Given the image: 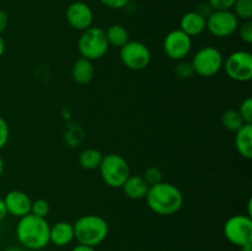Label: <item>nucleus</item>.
Returning a JSON list of instances; mask_svg holds the SVG:
<instances>
[{
    "label": "nucleus",
    "mask_w": 252,
    "mask_h": 251,
    "mask_svg": "<svg viewBox=\"0 0 252 251\" xmlns=\"http://www.w3.org/2000/svg\"><path fill=\"white\" fill-rule=\"evenodd\" d=\"M4 169H5L4 160H2L1 155H0V176H1V175H2V172H4Z\"/></svg>",
    "instance_id": "c9c22d12"
},
{
    "label": "nucleus",
    "mask_w": 252,
    "mask_h": 251,
    "mask_svg": "<svg viewBox=\"0 0 252 251\" xmlns=\"http://www.w3.org/2000/svg\"><path fill=\"white\" fill-rule=\"evenodd\" d=\"M51 211V206H49V202L47 199L38 198L36 201H32L31 203V213L34 214L37 217H41V218H46L49 214Z\"/></svg>",
    "instance_id": "5701e85b"
},
{
    "label": "nucleus",
    "mask_w": 252,
    "mask_h": 251,
    "mask_svg": "<svg viewBox=\"0 0 252 251\" xmlns=\"http://www.w3.org/2000/svg\"><path fill=\"white\" fill-rule=\"evenodd\" d=\"M175 74L181 79H189L191 78V76H193L194 70L191 62L180 61V63L177 64V66L175 68Z\"/></svg>",
    "instance_id": "a878e982"
},
{
    "label": "nucleus",
    "mask_w": 252,
    "mask_h": 251,
    "mask_svg": "<svg viewBox=\"0 0 252 251\" xmlns=\"http://www.w3.org/2000/svg\"><path fill=\"white\" fill-rule=\"evenodd\" d=\"M7 25H9V16L4 10H0V34L6 30Z\"/></svg>",
    "instance_id": "7c9ffc66"
},
{
    "label": "nucleus",
    "mask_w": 252,
    "mask_h": 251,
    "mask_svg": "<svg viewBox=\"0 0 252 251\" xmlns=\"http://www.w3.org/2000/svg\"><path fill=\"white\" fill-rule=\"evenodd\" d=\"M65 17L68 24L78 31H85L93 26L94 11L86 2L75 1L71 2L65 11Z\"/></svg>",
    "instance_id": "f8f14e48"
},
{
    "label": "nucleus",
    "mask_w": 252,
    "mask_h": 251,
    "mask_svg": "<svg viewBox=\"0 0 252 251\" xmlns=\"http://www.w3.org/2000/svg\"><path fill=\"white\" fill-rule=\"evenodd\" d=\"M6 216H7V211H6V207H5L4 199L0 198V221L4 220Z\"/></svg>",
    "instance_id": "473e14b6"
},
{
    "label": "nucleus",
    "mask_w": 252,
    "mask_h": 251,
    "mask_svg": "<svg viewBox=\"0 0 252 251\" xmlns=\"http://www.w3.org/2000/svg\"><path fill=\"white\" fill-rule=\"evenodd\" d=\"M9 138H10L9 125H7L6 120L0 116V149H2V148L7 144Z\"/></svg>",
    "instance_id": "cd10ccee"
},
{
    "label": "nucleus",
    "mask_w": 252,
    "mask_h": 251,
    "mask_svg": "<svg viewBox=\"0 0 252 251\" xmlns=\"http://www.w3.org/2000/svg\"><path fill=\"white\" fill-rule=\"evenodd\" d=\"M251 246H252V243H250V244H246V245L241 246V248H240V251H252Z\"/></svg>",
    "instance_id": "f704fd0d"
},
{
    "label": "nucleus",
    "mask_w": 252,
    "mask_h": 251,
    "mask_svg": "<svg viewBox=\"0 0 252 251\" xmlns=\"http://www.w3.org/2000/svg\"><path fill=\"white\" fill-rule=\"evenodd\" d=\"M5 48H6V46H5V41H4V38L1 37V34H0V58L4 56Z\"/></svg>",
    "instance_id": "72a5a7b5"
},
{
    "label": "nucleus",
    "mask_w": 252,
    "mask_h": 251,
    "mask_svg": "<svg viewBox=\"0 0 252 251\" xmlns=\"http://www.w3.org/2000/svg\"><path fill=\"white\" fill-rule=\"evenodd\" d=\"M121 62L128 69L134 71L143 70L152 62L149 47L140 41H128L120 48Z\"/></svg>",
    "instance_id": "9d476101"
},
{
    "label": "nucleus",
    "mask_w": 252,
    "mask_h": 251,
    "mask_svg": "<svg viewBox=\"0 0 252 251\" xmlns=\"http://www.w3.org/2000/svg\"><path fill=\"white\" fill-rule=\"evenodd\" d=\"M239 37L243 42L245 43L251 44L252 43V21L249 20V21H244L243 24L239 25L238 31Z\"/></svg>",
    "instance_id": "393cba45"
},
{
    "label": "nucleus",
    "mask_w": 252,
    "mask_h": 251,
    "mask_svg": "<svg viewBox=\"0 0 252 251\" xmlns=\"http://www.w3.org/2000/svg\"><path fill=\"white\" fill-rule=\"evenodd\" d=\"M162 48L167 58L172 61H184L192 49V38L180 29L172 30L162 42Z\"/></svg>",
    "instance_id": "9b49d317"
},
{
    "label": "nucleus",
    "mask_w": 252,
    "mask_h": 251,
    "mask_svg": "<svg viewBox=\"0 0 252 251\" xmlns=\"http://www.w3.org/2000/svg\"><path fill=\"white\" fill-rule=\"evenodd\" d=\"M5 251H25V250L21 248H17V246H11V248H7Z\"/></svg>",
    "instance_id": "e433bc0d"
},
{
    "label": "nucleus",
    "mask_w": 252,
    "mask_h": 251,
    "mask_svg": "<svg viewBox=\"0 0 252 251\" xmlns=\"http://www.w3.org/2000/svg\"><path fill=\"white\" fill-rule=\"evenodd\" d=\"M207 2L212 10H231L235 0H208Z\"/></svg>",
    "instance_id": "c85d7f7f"
},
{
    "label": "nucleus",
    "mask_w": 252,
    "mask_h": 251,
    "mask_svg": "<svg viewBox=\"0 0 252 251\" xmlns=\"http://www.w3.org/2000/svg\"><path fill=\"white\" fill-rule=\"evenodd\" d=\"M180 30L189 37H196L207 30V19L197 11H189L181 17Z\"/></svg>",
    "instance_id": "4468645a"
},
{
    "label": "nucleus",
    "mask_w": 252,
    "mask_h": 251,
    "mask_svg": "<svg viewBox=\"0 0 252 251\" xmlns=\"http://www.w3.org/2000/svg\"><path fill=\"white\" fill-rule=\"evenodd\" d=\"M238 111L240 112L245 123H252V98L249 96L239 106Z\"/></svg>",
    "instance_id": "bb28decb"
},
{
    "label": "nucleus",
    "mask_w": 252,
    "mask_h": 251,
    "mask_svg": "<svg viewBox=\"0 0 252 251\" xmlns=\"http://www.w3.org/2000/svg\"><path fill=\"white\" fill-rule=\"evenodd\" d=\"M75 240L74 236V226L73 223L69 221H57L54 225L49 229V243L53 245L66 246Z\"/></svg>",
    "instance_id": "2eb2a0df"
},
{
    "label": "nucleus",
    "mask_w": 252,
    "mask_h": 251,
    "mask_svg": "<svg viewBox=\"0 0 252 251\" xmlns=\"http://www.w3.org/2000/svg\"><path fill=\"white\" fill-rule=\"evenodd\" d=\"M143 179L145 180L148 186H153V185H157L159 184V182L164 181V180H162V171L157 166L148 167L144 171Z\"/></svg>",
    "instance_id": "b1692460"
},
{
    "label": "nucleus",
    "mask_w": 252,
    "mask_h": 251,
    "mask_svg": "<svg viewBox=\"0 0 252 251\" xmlns=\"http://www.w3.org/2000/svg\"><path fill=\"white\" fill-rule=\"evenodd\" d=\"M223 68L226 75L238 83L252 79V54L248 51H236L224 59Z\"/></svg>",
    "instance_id": "6e6552de"
},
{
    "label": "nucleus",
    "mask_w": 252,
    "mask_h": 251,
    "mask_svg": "<svg viewBox=\"0 0 252 251\" xmlns=\"http://www.w3.org/2000/svg\"><path fill=\"white\" fill-rule=\"evenodd\" d=\"M100 176L107 186L112 188H121L130 175V167L127 160L120 154L111 153L103 155L98 166Z\"/></svg>",
    "instance_id": "39448f33"
},
{
    "label": "nucleus",
    "mask_w": 252,
    "mask_h": 251,
    "mask_svg": "<svg viewBox=\"0 0 252 251\" xmlns=\"http://www.w3.org/2000/svg\"><path fill=\"white\" fill-rule=\"evenodd\" d=\"M71 251H96V250H95V248H93V246L78 244V245H75L73 249H71Z\"/></svg>",
    "instance_id": "2f4dec72"
},
{
    "label": "nucleus",
    "mask_w": 252,
    "mask_h": 251,
    "mask_svg": "<svg viewBox=\"0 0 252 251\" xmlns=\"http://www.w3.org/2000/svg\"><path fill=\"white\" fill-rule=\"evenodd\" d=\"M235 147L239 154L246 159L252 157V123H245L235 132Z\"/></svg>",
    "instance_id": "a211bd4d"
},
{
    "label": "nucleus",
    "mask_w": 252,
    "mask_h": 251,
    "mask_svg": "<svg viewBox=\"0 0 252 251\" xmlns=\"http://www.w3.org/2000/svg\"><path fill=\"white\" fill-rule=\"evenodd\" d=\"M144 199L148 207L159 216H172L184 206V194L181 189L166 181L149 186Z\"/></svg>",
    "instance_id": "f257e3e1"
},
{
    "label": "nucleus",
    "mask_w": 252,
    "mask_h": 251,
    "mask_svg": "<svg viewBox=\"0 0 252 251\" xmlns=\"http://www.w3.org/2000/svg\"><path fill=\"white\" fill-rule=\"evenodd\" d=\"M221 125L224 126V128L230 132L235 133L236 130L240 129L245 122H244L243 117H241L240 112L238 110H234V108H229L225 112L221 115Z\"/></svg>",
    "instance_id": "412c9836"
},
{
    "label": "nucleus",
    "mask_w": 252,
    "mask_h": 251,
    "mask_svg": "<svg viewBox=\"0 0 252 251\" xmlns=\"http://www.w3.org/2000/svg\"><path fill=\"white\" fill-rule=\"evenodd\" d=\"M106 37H107V42L110 47H121L125 46L128 41H129V33H128L127 29L120 24H113L108 27L105 31Z\"/></svg>",
    "instance_id": "aec40b11"
},
{
    "label": "nucleus",
    "mask_w": 252,
    "mask_h": 251,
    "mask_svg": "<svg viewBox=\"0 0 252 251\" xmlns=\"http://www.w3.org/2000/svg\"><path fill=\"white\" fill-rule=\"evenodd\" d=\"M110 44L107 42L105 30L91 26L81 32L78 39V51L83 58L89 61H98L107 54Z\"/></svg>",
    "instance_id": "20e7f679"
},
{
    "label": "nucleus",
    "mask_w": 252,
    "mask_h": 251,
    "mask_svg": "<svg viewBox=\"0 0 252 251\" xmlns=\"http://www.w3.org/2000/svg\"><path fill=\"white\" fill-rule=\"evenodd\" d=\"M240 20L233 10H213L207 16V30L218 38H226L238 31Z\"/></svg>",
    "instance_id": "1a4fd4ad"
},
{
    "label": "nucleus",
    "mask_w": 252,
    "mask_h": 251,
    "mask_svg": "<svg viewBox=\"0 0 252 251\" xmlns=\"http://www.w3.org/2000/svg\"><path fill=\"white\" fill-rule=\"evenodd\" d=\"M125 192L126 196L130 199H134V201H139V199H144L145 196L148 193V189L149 186L145 182V180L143 179L142 175H129L126 182L123 184V186L121 187Z\"/></svg>",
    "instance_id": "dca6fc26"
},
{
    "label": "nucleus",
    "mask_w": 252,
    "mask_h": 251,
    "mask_svg": "<svg viewBox=\"0 0 252 251\" xmlns=\"http://www.w3.org/2000/svg\"><path fill=\"white\" fill-rule=\"evenodd\" d=\"M74 236L78 244L96 248L107 239L108 223L97 214H85L73 223Z\"/></svg>",
    "instance_id": "7ed1b4c3"
},
{
    "label": "nucleus",
    "mask_w": 252,
    "mask_h": 251,
    "mask_svg": "<svg viewBox=\"0 0 252 251\" xmlns=\"http://www.w3.org/2000/svg\"><path fill=\"white\" fill-rule=\"evenodd\" d=\"M71 76H73L74 81L80 85H86V84L91 83L95 76V68H94L93 62L83 58V57L76 59L71 66Z\"/></svg>",
    "instance_id": "f3484780"
},
{
    "label": "nucleus",
    "mask_w": 252,
    "mask_h": 251,
    "mask_svg": "<svg viewBox=\"0 0 252 251\" xmlns=\"http://www.w3.org/2000/svg\"><path fill=\"white\" fill-rule=\"evenodd\" d=\"M2 199H4L7 214L21 218V217L31 213L32 199L30 198L26 192L20 191V189H12V191L7 192Z\"/></svg>",
    "instance_id": "ddd939ff"
},
{
    "label": "nucleus",
    "mask_w": 252,
    "mask_h": 251,
    "mask_svg": "<svg viewBox=\"0 0 252 251\" xmlns=\"http://www.w3.org/2000/svg\"><path fill=\"white\" fill-rule=\"evenodd\" d=\"M224 235L233 245L241 248L252 243V219L248 214H235L224 224Z\"/></svg>",
    "instance_id": "0eeeda50"
},
{
    "label": "nucleus",
    "mask_w": 252,
    "mask_h": 251,
    "mask_svg": "<svg viewBox=\"0 0 252 251\" xmlns=\"http://www.w3.org/2000/svg\"><path fill=\"white\" fill-rule=\"evenodd\" d=\"M100 2L108 9L120 10L127 6L129 0H100Z\"/></svg>",
    "instance_id": "c756f323"
},
{
    "label": "nucleus",
    "mask_w": 252,
    "mask_h": 251,
    "mask_svg": "<svg viewBox=\"0 0 252 251\" xmlns=\"http://www.w3.org/2000/svg\"><path fill=\"white\" fill-rule=\"evenodd\" d=\"M234 14L239 20L249 21L252 17V0H235L234 2Z\"/></svg>",
    "instance_id": "4be33fe9"
},
{
    "label": "nucleus",
    "mask_w": 252,
    "mask_h": 251,
    "mask_svg": "<svg viewBox=\"0 0 252 251\" xmlns=\"http://www.w3.org/2000/svg\"><path fill=\"white\" fill-rule=\"evenodd\" d=\"M49 229L51 225L46 218L30 213L19 218L15 233L22 248L41 250L49 244Z\"/></svg>",
    "instance_id": "f03ea898"
},
{
    "label": "nucleus",
    "mask_w": 252,
    "mask_h": 251,
    "mask_svg": "<svg viewBox=\"0 0 252 251\" xmlns=\"http://www.w3.org/2000/svg\"><path fill=\"white\" fill-rule=\"evenodd\" d=\"M223 54L213 46H204L199 48L194 53L191 62L194 74L203 78L217 75L223 69Z\"/></svg>",
    "instance_id": "423d86ee"
},
{
    "label": "nucleus",
    "mask_w": 252,
    "mask_h": 251,
    "mask_svg": "<svg viewBox=\"0 0 252 251\" xmlns=\"http://www.w3.org/2000/svg\"><path fill=\"white\" fill-rule=\"evenodd\" d=\"M103 154L96 148H86L83 152L79 154V165L81 169L88 170H96L100 166L101 161H102Z\"/></svg>",
    "instance_id": "6ab92c4d"
}]
</instances>
